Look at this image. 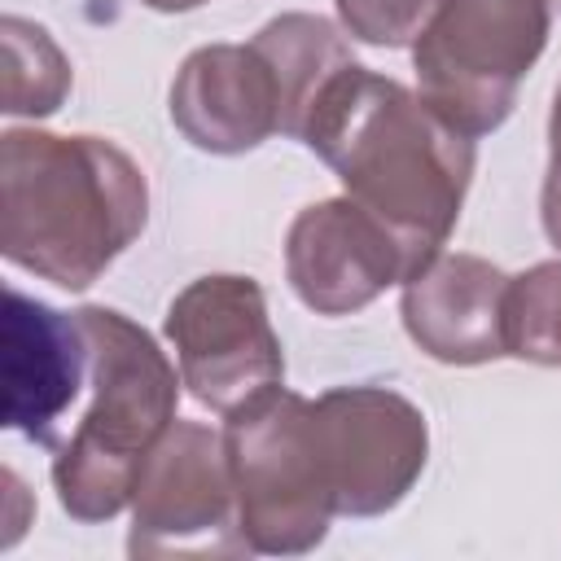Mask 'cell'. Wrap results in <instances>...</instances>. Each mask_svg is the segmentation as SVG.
<instances>
[{"mask_svg": "<svg viewBox=\"0 0 561 561\" xmlns=\"http://www.w3.org/2000/svg\"><path fill=\"white\" fill-rule=\"evenodd\" d=\"M285 272L316 316H351L421 267L377 215L351 197H329L289 224Z\"/></svg>", "mask_w": 561, "mask_h": 561, "instance_id": "9", "label": "cell"}, {"mask_svg": "<svg viewBox=\"0 0 561 561\" xmlns=\"http://www.w3.org/2000/svg\"><path fill=\"white\" fill-rule=\"evenodd\" d=\"M552 0H434L412 39L421 101L456 131H495L517 101V83L539 61Z\"/></svg>", "mask_w": 561, "mask_h": 561, "instance_id": "5", "label": "cell"}, {"mask_svg": "<svg viewBox=\"0 0 561 561\" xmlns=\"http://www.w3.org/2000/svg\"><path fill=\"white\" fill-rule=\"evenodd\" d=\"M0 44H4V105L0 110L31 114V118L53 114L70 92V61L53 44V35L9 13L0 22Z\"/></svg>", "mask_w": 561, "mask_h": 561, "instance_id": "14", "label": "cell"}, {"mask_svg": "<svg viewBox=\"0 0 561 561\" xmlns=\"http://www.w3.org/2000/svg\"><path fill=\"white\" fill-rule=\"evenodd\" d=\"M171 123L206 153H245L280 131V88L254 44H206L171 83Z\"/></svg>", "mask_w": 561, "mask_h": 561, "instance_id": "11", "label": "cell"}, {"mask_svg": "<svg viewBox=\"0 0 561 561\" xmlns=\"http://www.w3.org/2000/svg\"><path fill=\"white\" fill-rule=\"evenodd\" d=\"M508 276L478 254H434L403 280V329L443 364H486L504 355Z\"/></svg>", "mask_w": 561, "mask_h": 561, "instance_id": "12", "label": "cell"}, {"mask_svg": "<svg viewBox=\"0 0 561 561\" xmlns=\"http://www.w3.org/2000/svg\"><path fill=\"white\" fill-rule=\"evenodd\" d=\"M311 421L333 508L346 517L390 513L425 469V416L386 386H337L311 399Z\"/></svg>", "mask_w": 561, "mask_h": 561, "instance_id": "7", "label": "cell"}, {"mask_svg": "<svg viewBox=\"0 0 561 561\" xmlns=\"http://www.w3.org/2000/svg\"><path fill=\"white\" fill-rule=\"evenodd\" d=\"M149 9H158V13H184V9H197V4H206V0H145Z\"/></svg>", "mask_w": 561, "mask_h": 561, "instance_id": "18", "label": "cell"}, {"mask_svg": "<svg viewBox=\"0 0 561 561\" xmlns=\"http://www.w3.org/2000/svg\"><path fill=\"white\" fill-rule=\"evenodd\" d=\"M88 381V333L22 289H4V425L53 447L66 408Z\"/></svg>", "mask_w": 561, "mask_h": 561, "instance_id": "10", "label": "cell"}, {"mask_svg": "<svg viewBox=\"0 0 561 561\" xmlns=\"http://www.w3.org/2000/svg\"><path fill=\"white\" fill-rule=\"evenodd\" d=\"M543 232L561 250V88L548 118V180H543Z\"/></svg>", "mask_w": 561, "mask_h": 561, "instance_id": "17", "label": "cell"}, {"mask_svg": "<svg viewBox=\"0 0 561 561\" xmlns=\"http://www.w3.org/2000/svg\"><path fill=\"white\" fill-rule=\"evenodd\" d=\"M302 145L333 167L346 197L377 215L425 267L460 219L473 140L421 92L351 61L316 101Z\"/></svg>", "mask_w": 561, "mask_h": 561, "instance_id": "1", "label": "cell"}, {"mask_svg": "<svg viewBox=\"0 0 561 561\" xmlns=\"http://www.w3.org/2000/svg\"><path fill=\"white\" fill-rule=\"evenodd\" d=\"M0 219L9 263L61 289H88L145 232V171L105 136L9 127L0 136Z\"/></svg>", "mask_w": 561, "mask_h": 561, "instance_id": "2", "label": "cell"}, {"mask_svg": "<svg viewBox=\"0 0 561 561\" xmlns=\"http://www.w3.org/2000/svg\"><path fill=\"white\" fill-rule=\"evenodd\" d=\"M92 403L53 460V486L75 522L118 517L158 438L175 421L180 386L158 342L123 311L83 307Z\"/></svg>", "mask_w": 561, "mask_h": 561, "instance_id": "3", "label": "cell"}, {"mask_svg": "<svg viewBox=\"0 0 561 561\" xmlns=\"http://www.w3.org/2000/svg\"><path fill=\"white\" fill-rule=\"evenodd\" d=\"M263 61L276 75L280 88V136H298L307 127V114L316 110L320 92L355 61L346 39L333 31V22L316 13H280L250 39Z\"/></svg>", "mask_w": 561, "mask_h": 561, "instance_id": "13", "label": "cell"}, {"mask_svg": "<svg viewBox=\"0 0 561 561\" xmlns=\"http://www.w3.org/2000/svg\"><path fill=\"white\" fill-rule=\"evenodd\" d=\"M224 447L245 548L267 557L311 552L337 513L316 443L311 399L285 386L254 394L228 412Z\"/></svg>", "mask_w": 561, "mask_h": 561, "instance_id": "4", "label": "cell"}, {"mask_svg": "<svg viewBox=\"0 0 561 561\" xmlns=\"http://www.w3.org/2000/svg\"><path fill=\"white\" fill-rule=\"evenodd\" d=\"M504 355L561 368V259L508 276L504 289Z\"/></svg>", "mask_w": 561, "mask_h": 561, "instance_id": "15", "label": "cell"}, {"mask_svg": "<svg viewBox=\"0 0 561 561\" xmlns=\"http://www.w3.org/2000/svg\"><path fill=\"white\" fill-rule=\"evenodd\" d=\"M342 26L377 48H403L421 35L434 13V0H333Z\"/></svg>", "mask_w": 561, "mask_h": 561, "instance_id": "16", "label": "cell"}, {"mask_svg": "<svg viewBox=\"0 0 561 561\" xmlns=\"http://www.w3.org/2000/svg\"><path fill=\"white\" fill-rule=\"evenodd\" d=\"M167 337L180 381L224 416L285 377L267 298L250 276H197L184 285L167 307Z\"/></svg>", "mask_w": 561, "mask_h": 561, "instance_id": "6", "label": "cell"}, {"mask_svg": "<svg viewBox=\"0 0 561 561\" xmlns=\"http://www.w3.org/2000/svg\"><path fill=\"white\" fill-rule=\"evenodd\" d=\"M232 552L245 548L237 526V486L224 434L197 421H171L149 451L131 495V557L153 552Z\"/></svg>", "mask_w": 561, "mask_h": 561, "instance_id": "8", "label": "cell"}]
</instances>
